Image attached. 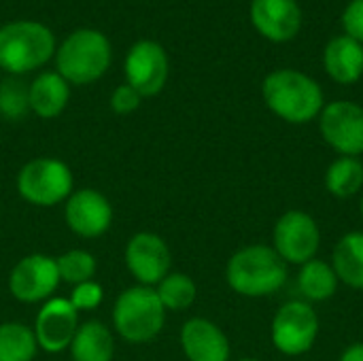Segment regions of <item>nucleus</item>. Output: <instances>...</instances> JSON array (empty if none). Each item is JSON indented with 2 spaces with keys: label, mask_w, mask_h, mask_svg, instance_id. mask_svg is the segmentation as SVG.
<instances>
[{
  "label": "nucleus",
  "mask_w": 363,
  "mask_h": 361,
  "mask_svg": "<svg viewBox=\"0 0 363 361\" xmlns=\"http://www.w3.org/2000/svg\"><path fill=\"white\" fill-rule=\"evenodd\" d=\"M266 106L287 123H308L323 111L321 85L308 74L291 68L274 70L262 85Z\"/></svg>",
  "instance_id": "nucleus-1"
},
{
  "label": "nucleus",
  "mask_w": 363,
  "mask_h": 361,
  "mask_svg": "<svg viewBox=\"0 0 363 361\" xmlns=\"http://www.w3.org/2000/svg\"><path fill=\"white\" fill-rule=\"evenodd\" d=\"M287 274V264L268 245L238 249L225 268L230 289L245 298H266L277 294L285 285Z\"/></svg>",
  "instance_id": "nucleus-2"
},
{
  "label": "nucleus",
  "mask_w": 363,
  "mask_h": 361,
  "mask_svg": "<svg viewBox=\"0 0 363 361\" xmlns=\"http://www.w3.org/2000/svg\"><path fill=\"white\" fill-rule=\"evenodd\" d=\"M55 38L45 23L11 21L0 28V68L11 74H26L51 60Z\"/></svg>",
  "instance_id": "nucleus-3"
},
{
  "label": "nucleus",
  "mask_w": 363,
  "mask_h": 361,
  "mask_svg": "<svg viewBox=\"0 0 363 361\" xmlns=\"http://www.w3.org/2000/svg\"><path fill=\"white\" fill-rule=\"evenodd\" d=\"M111 64V43L98 30H77L57 49V72L74 85L98 81Z\"/></svg>",
  "instance_id": "nucleus-4"
},
{
  "label": "nucleus",
  "mask_w": 363,
  "mask_h": 361,
  "mask_svg": "<svg viewBox=\"0 0 363 361\" xmlns=\"http://www.w3.org/2000/svg\"><path fill=\"white\" fill-rule=\"evenodd\" d=\"M166 321V309L162 306L153 287L125 289L113 309V326L125 343L140 345L153 340Z\"/></svg>",
  "instance_id": "nucleus-5"
},
{
  "label": "nucleus",
  "mask_w": 363,
  "mask_h": 361,
  "mask_svg": "<svg viewBox=\"0 0 363 361\" xmlns=\"http://www.w3.org/2000/svg\"><path fill=\"white\" fill-rule=\"evenodd\" d=\"M19 196L34 206H53L70 198L72 172L53 157H36L28 162L17 177Z\"/></svg>",
  "instance_id": "nucleus-6"
},
{
  "label": "nucleus",
  "mask_w": 363,
  "mask_h": 361,
  "mask_svg": "<svg viewBox=\"0 0 363 361\" xmlns=\"http://www.w3.org/2000/svg\"><path fill=\"white\" fill-rule=\"evenodd\" d=\"M319 336V315L302 300L285 302L272 319V345L289 357L306 355Z\"/></svg>",
  "instance_id": "nucleus-7"
},
{
  "label": "nucleus",
  "mask_w": 363,
  "mask_h": 361,
  "mask_svg": "<svg viewBox=\"0 0 363 361\" xmlns=\"http://www.w3.org/2000/svg\"><path fill=\"white\" fill-rule=\"evenodd\" d=\"M321 247V230L304 211L283 213L272 230V249L289 266H302L317 257Z\"/></svg>",
  "instance_id": "nucleus-8"
},
{
  "label": "nucleus",
  "mask_w": 363,
  "mask_h": 361,
  "mask_svg": "<svg viewBox=\"0 0 363 361\" xmlns=\"http://www.w3.org/2000/svg\"><path fill=\"white\" fill-rule=\"evenodd\" d=\"M323 140L340 157H359L363 153V106L351 100L325 104L319 115Z\"/></svg>",
  "instance_id": "nucleus-9"
},
{
  "label": "nucleus",
  "mask_w": 363,
  "mask_h": 361,
  "mask_svg": "<svg viewBox=\"0 0 363 361\" xmlns=\"http://www.w3.org/2000/svg\"><path fill=\"white\" fill-rule=\"evenodd\" d=\"M168 55L155 40H138L125 55V79L140 98L155 96L164 89L168 79Z\"/></svg>",
  "instance_id": "nucleus-10"
},
{
  "label": "nucleus",
  "mask_w": 363,
  "mask_h": 361,
  "mask_svg": "<svg viewBox=\"0 0 363 361\" xmlns=\"http://www.w3.org/2000/svg\"><path fill=\"white\" fill-rule=\"evenodd\" d=\"M60 285V272L55 260L34 253L15 264L9 274V291L19 302L32 304L47 300Z\"/></svg>",
  "instance_id": "nucleus-11"
},
{
  "label": "nucleus",
  "mask_w": 363,
  "mask_h": 361,
  "mask_svg": "<svg viewBox=\"0 0 363 361\" xmlns=\"http://www.w3.org/2000/svg\"><path fill=\"white\" fill-rule=\"evenodd\" d=\"M79 330V313L66 298H51L36 315L34 336L43 351L62 353Z\"/></svg>",
  "instance_id": "nucleus-12"
},
{
  "label": "nucleus",
  "mask_w": 363,
  "mask_h": 361,
  "mask_svg": "<svg viewBox=\"0 0 363 361\" xmlns=\"http://www.w3.org/2000/svg\"><path fill=\"white\" fill-rule=\"evenodd\" d=\"M125 264L136 281L151 287L170 272L172 255L168 245L157 234L140 232L134 234L125 247Z\"/></svg>",
  "instance_id": "nucleus-13"
},
{
  "label": "nucleus",
  "mask_w": 363,
  "mask_h": 361,
  "mask_svg": "<svg viewBox=\"0 0 363 361\" xmlns=\"http://www.w3.org/2000/svg\"><path fill=\"white\" fill-rule=\"evenodd\" d=\"M68 228L83 238L102 236L113 223L111 202L96 189H79L70 194L64 211Z\"/></svg>",
  "instance_id": "nucleus-14"
},
{
  "label": "nucleus",
  "mask_w": 363,
  "mask_h": 361,
  "mask_svg": "<svg viewBox=\"0 0 363 361\" xmlns=\"http://www.w3.org/2000/svg\"><path fill=\"white\" fill-rule=\"evenodd\" d=\"M251 21L268 40L285 43L300 32L302 11L296 0H253Z\"/></svg>",
  "instance_id": "nucleus-15"
},
{
  "label": "nucleus",
  "mask_w": 363,
  "mask_h": 361,
  "mask_svg": "<svg viewBox=\"0 0 363 361\" xmlns=\"http://www.w3.org/2000/svg\"><path fill=\"white\" fill-rule=\"evenodd\" d=\"M181 347L189 361H228L230 340L221 328L204 317H194L181 328Z\"/></svg>",
  "instance_id": "nucleus-16"
},
{
  "label": "nucleus",
  "mask_w": 363,
  "mask_h": 361,
  "mask_svg": "<svg viewBox=\"0 0 363 361\" xmlns=\"http://www.w3.org/2000/svg\"><path fill=\"white\" fill-rule=\"evenodd\" d=\"M325 72L340 85H353L363 74V45L351 36H336L323 51Z\"/></svg>",
  "instance_id": "nucleus-17"
},
{
  "label": "nucleus",
  "mask_w": 363,
  "mask_h": 361,
  "mask_svg": "<svg viewBox=\"0 0 363 361\" xmlns=\"http://www.w3.org/2000/svg\"><path fill=\"white\" fill-rule=\"evenodd\" d=\"M68 98V81L60 72H43L30 85V109L43 119L57 117L66 109Z\"/></svg>",
  "instance_id": "nucleus-18"
},
{
  "label": "nucleus",
  "mask_w": 363,
  "mask_h": 361,
  "mask_svg": "<svg viewBox=\"0 0 363 361\" xmlns=\"http://www.w3.org/2000/svg\"><path fill=\"white\" fill-rule=\"evenodd\" d=\"M115 353V340L106 326L100 321H87L79 326L72 343V361H111Z\"/></svg>",
  "instance_id": "nucleus-19"
},
{
  "label": "nucleus",
  "mask_w": 363,
  "mask_h": 361,
  "mask_svg": "<svg viewBox=\"0 0 363 361\" xmlns=\"http://www.w3.org/2000/svg\"><path fill=\"white\" fill-rule=\"evenodd\" d=\"M332 268L340 283L363 289V232H349L336 243Z\"/></svg>",
  "instance_id": "nucleus-20"
},
{
  "label": "nucleus",
  "mask_w": 363,
  "mask_h": 361,
  "mask_svg": "<svg viewBox=\"0 0 363 361\" xmlns=\"http://www.w3.org/2000/svg\"><path fill=\"white\" fill-rule=\"evenodd\" d=\"M338 277L332 268V264L323 260H311L300 266L298 272V289L300 294L311 302H325L330 300L338 289Z\"/></svg>",
  "instance_id": "nucleus-21"
},
{
  "label": "nucleus",
  "mask_w": 363,
  "mask_h": 361,
  "mask_svg": "<svg viewBox=\"0 0 363 361\" xmlns=\"http://www.w3.org/2000/svg\"><path fill=\"white\" fill-rule=\"evenodd\" d=\"M325 189L340 198H353L363 189V164L359 157H338L325 170Z\"/></svg>",
  "instance_id": "nucleus-22"
},
{
  "label": "nucleus",
  "mask_w": 363,
  "mask_h": 361,
  "mask_svg": "<svg viewBox=\"0 0 363 361\" xmlns=\"http://www.w3.org/2000/svg\"><path fill=\"white\" fill-rule=\"evenodd\" d=\"M38 343L34 330L23 323H2L0 326V361H32Z\"/></svg>",
  "instance_id": "nucleus-23"
},
{
  "label": "nucleus",
  "mask_w": 363,
  "mask_h": 361,
  "mask_svg": "<svg viewBox=\"0 0 363 361\" xmlns=\"http://www.w3.org/2000/svg\"><path fill=\"white\" fill-rule=\"evenodd\" d=\"M162 306L166 311H185L196 302V283L183 272H168L155 289Z\"/></svg>",
  "instance_id": "nucleus-24"
},
{
  "label": "nucleus",
  "mask_w": 363,
  "mask_h": 361,
  "mask_svg": "<svg viewBox=\"0 0 363 361\" xmlns=\"http://www.w3.org/2000/svg\"><path fill=\"white\" fill-rule=\"evenodd\" d=\"M55 264H57L60 281L70 283V285H81L85 281H91L96 274L94 255L87 251H81V249H72V251L60 255L55 260Z\"/></svg>",
  "instance_id": "nucleus-25"
},
{
  "label": "nucleus",
  "mask_w": 363,
  "mask_h": 361,
  "mask_svg": "<svg viewBox=\"0 0 363 361\" xmlns=\"http://www.w3.org/2000/svg\"><path fill=\"white\" fill-rule=\"evenodd\" d=\"M30 111V87L23 81L6 79L0 83V115L15 121L23 119Z\"/></svg>",
  "instance_id": "nucleus-26"
},
{
  "label": "nucleus",
  "mask_w": 363,
  "mask_h": 361,
  "mask_svg": "<svg viewBox=\"0 0 363 361\" xmlns=\"http://www.w3.org/2000/svg\"><path fill=\"white\" fill-rule=\"evenodd\" d=\"M104 294H102V285H98L96 281H85L81 285H74L72 294H70V304L79 311H94L100 306Z\"/></svg>",
  "instance_id": "nucleus-27"
},
{
  "label": "nucleus",
  "mask_w": 363,
  "mask_h": 361,
  "mask_svg": "<svg viewBox=\"0 0 363 361\" xmlns=\"http://www.w3.org/2000/svg\"><path fill=\"white\" fill-rule=\"evenodd\" d=\"M140 100H143L140 94L125 83V85H119L113 91V96H111V109L117 115H130V113H134L140 106Z\"/></svg>",
  "instance_id": "nucleus-28"
},
{
  "label": "nucleus",
  "mask_w": 363,
  "mask_h": 361,
  "mask_svg": "<svg viewBox=\"0 0 363 361\" xmlns=\"http://www.w3.org/2000/svg\"><path fill=\"white\" fill-rule=\"evenodd\" d=\"M342 28L347 36L363 45V0H351L342 13Z\"/></svg>",
  "instance_id": "nucleus-29"
},
{
  "label": "nucleus",
  "mask_w": 363,
  "mask_h": 361,
  "mask_svg": "<svg viewBox=\"0 0 363 361\" xmlns=\"http://www.w3.org/2000/svg\"><path fill=\"white\" fill-rule=\"evenodd\" d=\"M340 361H363V343H355L347 347L340 355Z\"/></svg>",
  "instance_id": "nucleus-30"
},
{
  "label": "nucleus",
  "mask_w": 363,
  "mask_h": 361,
  "mask_svg": "<svg viewBox=\"0 0 363 361\" xmlns=\"http://www.w3.org/2000/svg\"><path fill=\"white\" fill-rule=\"evenodd\" d=\"M359 215H362V219H363V198H362V202H359Z\"/></svg>",
  "instance_id": "nucleus-31"
},
{
  "label": "nucleus",
  "mask_w": 363,
  "mask_h": 361,
  "mask_svg": "<svg viewBox=\"0 0 363 361\" xmlns=\"http://www.w3.org/2000/svg\"><path fill=\"white\" fill-rule=\"evenodd\" d=\"M238 361H259V360H253V357H245V360H238Z\"/></svg>",
  "instance_id": "nucleus-32"
}]
</instances>
